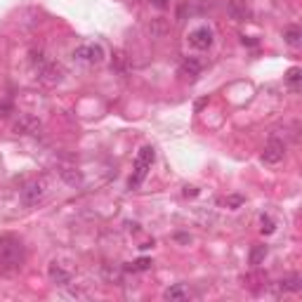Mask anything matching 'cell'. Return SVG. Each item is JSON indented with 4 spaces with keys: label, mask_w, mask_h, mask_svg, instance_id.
<instances>
[{
    "label": "cell",
    "mask_w": 302,
    "mask_h": 302,
    "mask_svg": "<svg viewBox=\"0 0 302 302\" xmlns=\"http://www.w3.org/2000/svg\"><path fill=\"white\" fill-rule=\"evenodd\" d=\"M24 265V243L17 236H0V272H17Z\"/></svg>",
    "instance_id": "cell-1"
},
{
    "label": "cell",
    "mask_w": 302,
    "mask_h": 302,
    "mask_svg": "<svg viewBox=\"0 0 302 302\" xmlns=\"http://www.w3.org/2000/svg\"><path fill=\"white\" fill-rule=\"evenodd\" d=\"M153 158H156V149H153V147H149V144H147V147H142V149H140L137 158H135V170H133V177H130V182H128V187H130V189H140V184L147 179L151 165H153Z\"/></svg>",
    "instance_id": "cell-2"
},
{
    "label": "cell",
    "mask_w": 302,
    "mask_h": 302,
    "mask_svg": "<svg viewBox=\"0 0 302 302\" xmlns=\"http://www.w3.org/2000/svg\"><path fill=\"white\" fill-rule=\"evenodd\" d=\"M73 59L80 64H99L104 59V47H102V45H95V43L78 45V47L73 50Z\"/></svg>",
    "instance_id": "cell-3"
},
{
    "label": "cell",
    "mask_w": 302,
    "mask_h": 302,
    "mask_svg": "<svg viewBox=\"0 0 302 302\" xmlns=\"http://www.w3.org/2000/svg\"><path fill=\"white\" fill-rule=\"evenodd\" d=\"M45 189H47V187H45L43 179H33V182H28V184L21 187L19 198H21V203H24V205H36L38 201H43Z\"/></svg>",
    "instance_id": "cell-4"
},
{
    "label": "cell",
    "mask_w": 302,
    "mask_h": 302,
    "mask_svg": "<svg viewBox=\"0 0 302 302\" xmlns=\"http://www.w3.org/2000/svg\"><path fill=\"white\" fill-rule=\"evenodd\" d=\"M189 45L191 47H196V50H208L210 45H213V28L210 26H196L194 31H189V36H187Z\"/></svg>",
    "instance_id": "cell-5"
},
{
    "label": "cell",
    "mask_w": 302,
    "mask_h": 302,
    "mask_svg": "<svg viewBox=\"0 0 302 302\" xmlns=\"http://www.w3.org/2000/svg\"><path fill=\"white\" fill-rule=\"evenodd\" d=\"M286 156V144L279 140V137H272L269 142L265 144V151H262V160L269 163V165H276V163H281Z\"/></svg>",
    "instance_id": "cell-6"
},
{
    "label": "cell",
    "mask_w": 302,
    "mask_h": 302,
    "mask_svg": "<svg viewBox=\"0 0 302 302\" xmlns=\"http://www.w3.org/2000/svg\"><path fill=\"white\" fill-rule=\"evenodd\" d=\"M12 130L17 135H38L40 130H43V123L38 121L36 116H19L17 121H14V125H12Z\"/></svg>",
    "instance_id": "cell-7"
},
{
    "label": "cell",
    "mask_w": 302,
    "mask_h": 302,
    "mask_svg": "<svg viewBox=\"0 0 302 302\" xmlns=\"http://www.w3.org/2000/svg\"><path fill=\"white\" fill-rule=\"evenodd\" d=\"M64 71L62 66H57L54 62H45L40 69H38V78H40V83H45V85H57L59 80H62Z\"/></svg>",
    "instance_id": "cell-8"
},
{
    "label": "cell",
    "mask_w": 302,
    "mask_h": 302,
    "mask_svg": "<svg viewBox=\"0 0 302 302\" xmlns=\"http://www.w3.org/2000/svg\"><path fill=\"white\" fill-rule=\"evenodd\" d=\"M47 276H50V281L54 286H69L71 284V272H66L62 265H57V262H50L47 267Z\"/></svg>",
    "instance_id": "cell-9"
},
{
    "label": "cell",
    "mask_w": 302,
    "mask_h": 302,
    "mask_svg": "<svg viewBox=\"0 0 302 302\" xmlns=\"http://www.w3.org/2000/svg\"><path fill=\"white\" fill-rule=\"evenodd\" d=\"M179 73H182V76H189V78H196V76L201 73V62L194 59V57H187L184 62L179 64Z\"/></svg>",
    "instance_id": "cell-10"
},
{
    "label": "cell",
    "mask_w": 302,
    "mask_h": 302,
    "mask_svg": "<svg viewBox=\"0 0 302 302\" xmlns=\"http://www.w3.org/2000/svg\"><path fill=\"white\" fill-rule=\"evenodd\" d=\"M189 288L184 284H175V286H170L168 291H165V293H163V298H165V300H187L189 298Z\"/></svg>",
    "instance_id": "cell-11"
},
{
    "label": "cell",
    "mask_w": 302,
    "mask_h": 302,
    "mask_svg": "<svg viewBox=\"0 0 302 302\" xmlns=\"http://www.w3.org/2000/svg\"><path fill=\"white\" fill-rule=\"evenodd\" d=\"M300 288H302L300 276H288L284 281H279V293H298Z\"/></svg>",
    "instance_id": "cell-12"
},
{
    "label": "cell",
    "mask_w": 302,
    "mask_h": 302,
    "mask_svg": "<svg viewBox=\"0 0 302 302\" xmlns=\"http://www.w3.org/2000/svg\"><path fill=\"white\" fill-rule=\"evenodd\" d=\"M59 175H62V179L69 184V187H78L80 182H83L80 172H78V170H73V168H62V170H59Z\"/></svg>",
    "instance_id": "cell-13"
},
{
    "label": "cell",
    "mask_w": 302,
    "mask_h": 302,
    "mask_svg": "<svg viewBox=\"0 0 302 302\" xmlns=\"http://www.w3.org/2000/svg\"><path fill=\"white\" fill-rule=\"evenodd\" d=\"M227 12H229L231 19H236V21H246V19H248V9L241 7L239 2H234V0L227 2Z\"/></svg>",
    "instance_id": "cell-14"
},
{
    "label": "cell",
    "mask_w": 302,
    "mask_h": 302,
    "mask_svg": "<svg viewBox=\"0 0 302 302\" xmlns=\"http://www.w3.org/2000/svg\"><path fill=\"white\" fill-rule=\"evenodd\" d=\"M300 38H302V31L298 26H286L284 28V40L291 45V47H298V45H300Z\"/></svg>",
    "instance_id": "cell-15"
},
{
    "label": "cell",
    "mask_w": 302,
    "mask_h": 302,
    "mask_svg": "<svg viewBox=\"0 0 302 302\" xmlns=\"http://www.w3.org/2000/svg\"><path fill=\"white\" fill-rule=\"evenodd\" d=\"M267 258V246H255V248L250 250V265L253 267H258L260 262H262V260Z\"/></svg>",
    "instance_id": "cell-16"
},
{
    "label": "cell",
    "mask_w": 302,
    "mask_h": 302,
    "mask_svg": "<svg viewBox=\"0 0 302 302\" xmlns=\"http://www.w3.org/2000/svg\"><path fill=\"white\" fill-rule=\"evenodd\" d=\"M45 62H47V57H45L43 50H31V64H33L36 69H40Z\"/></svg>",
    "instance_id": "cell-17"
},
{
    "label": "cell",
    "mask_w": 302,
    "mask_h": 302,
    "mask_svg": "<svg viewBox=\"0 0 302 302\" xmlns=\"http://www.w3.org/2000/svg\"><path fill=\"white\" fill-rule=\"evenodd\" d=\"M302 78V71L298 69V66H293V69H288V73H286V83H291V85H298V80Z\"/></svg>",
    "instance_id": "cell-18"
},
{
    "label": "cell",
    "mask_w": 302,
    "mask_h": 302,
    "mask_svg": "<svg viewBox=\"0 0 302 302\" xmlns=\"http://www.w3.org/2000/svg\"><path fill=\"white\" fill-rule=\"evenodd\" d=\"M130 269H133V272H147V269H151V260L149 258H140L137 262L130 265Z\"/></svg>",
    "instance_id": "cell-19"
},
{
    "label": "cell",
    "mask_w": 302,
    "mask_h": 302,
    "mask_svg": "<svg viewBox=\"0 0 302 302\" xmlns=\"http://www.w3.org/2000/svg\"><path fill=\"white\" fill-rule=\"evenodd\" d=\"M147 28H149L151 36H163V33H165V24H163V21H158V19H156V21H151Z\"/></svg>",
    "instance_id": "cell-20"
},
{
    "label": "cell",
    "mask_w": 302,
    "mask_h": 302,
    "mask_svg": "<svg viewBox=\"0 0 302 302\" xmlns=\"http://www.w3.org/2000/svg\"><path fill=\"white\" fill-rule=\"evenodd\" d=\"M260 229H262V234H274V222H272V217H267V215H262V220H260Z\"/></svg>",
    "instance_id": "cell-21"
},
{
    "label": "cell",
    "mask_w": 302,
    "mask_h": 302,
    "mask_svg": "<svg viewBox=\"0 0 302 302\" xmlns=\"http://www.w3.org/2000/svg\"><path fill=\"white\" fill-rule=\"evenodd\" d=\"M241 203H243L241 196H229V198H227V205H229V208H239Z\"/></svg>",
    "instance_id": "cell-22"
},
{
    "label": "cell",
    "mask_w": 302,
    "mask_h": 302,
    "mask_svg": "<svg viewBox=\"0 0 302 302\" xmlns=\"http://www.w3.org/2000/svg\"><path fill=\"white\" fill-rule=\"evenodd\" d=\"M151 5H153V7H168V0H151Z\"/></svg>",
    "instance_id": "cell-23"
},
{
    "label": "cell",
    "mask_w": 302,
    "mask_h": 302,
    "mask_svg": "<svg viewBox=\"0 0 302 302\" xmlns=\"http://www.w3.org/2000/svg\"><path fill=\"white\" fill-rule=\"evenodd\" d=\"M196 194H198V189H196V187H187V189H184V196H196Z\"/></svg>",
    "instance_id": "cell-24"
},
{
    "label": "cell",
    "mask_w": 302,
    "mask_h": 302,
    "mask_svg": "<svg viewBox=\"0 0 302 302\" xmlns=\"http://www.w3.org/2000/svg\"><path fill=\"white\" fill-rule=\"evenodd\" d=\"M241 40H243V45H258V40H255V38H241Z\"/></svg>",
    "instance_id": "cell-25"
},
{
    "label": "cell",
    "mask_w": 302,
    "mask_h": 302,
    "mask_svg": "<svg viewBox=\"0 0 302 302\" xmlns=\"http://www.w3.org/2000/svg\"><path fill=\"white\" fill-rule=\"evenodd\" d=\"M9 109H12V107H9V104H2V107H0V116H7V111H9Z\"/></svg>",
    "instance_id": "cell-26"
}]
</instances>
